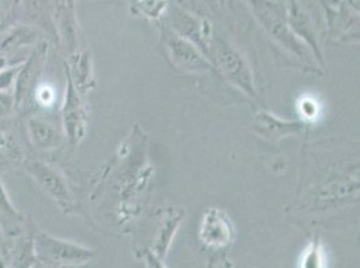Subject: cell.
<instances>
[{"mask_svg": "<svg viewBox=\"0 0 360 268\" xmlns=\"http://www.w3.org/2000/svg\"><path fill=\"white\" fill-rule=\"evenodd\" d=\"M198 239L205 248L215 253H224L234 243V224L224 209L217 207L207 208L199 222Z\"/></svg>", "mask_w": 360, "mask_h": 268, "instance_id": "cell-10", "label": "cell"}, {"mask_svg": "<svg viewBox=\"0 0 360 268\" xmlns=\"http://www.w3.org/2000/svg\"><path fill=\"white\" fill-rule=\"evenodd\" d=\"M255 133L270 141H276L288 135H296L305 130L304 121H284L269 112H258L255 117Z\"/></svg>", "mask_w": 360, "mask_h": 268, "instance_id": "cell-14", "label": "cell"}, {"mask_svg": "<svg viewBox=\"0 0 360 268\" xmlns=\"http://www.w3.org/2000/svg\"><path fill=\"white\" fill-rule=\"evenodd\" d=\"M257 23L270 38L299 60L309 63L308 46L293 32L288 22L285 3L281 0H243Z\"/></svg>", "mask_w": 360, "mask_h": 268, "instance_id": "cell-1", "label": "cell"}, {"mask_svg": "<svg viewBox=\"0 0 360 268\" xmlns=\"http://www.w3.org/2000/svg\"><path fill=\"white\" fill-rule=\"evenodd\" d=\"M158 22L160 27V45L175 69L188 73L215 70L210 60L193 42L180 36L163 19Z\"/></svg>", "mask_w": 360, "mask_h": 268, "instance_id": "cell-5", "label": "cell"}, {"mask_svg": "<svg viewBox=\"0 0 360 268\" xmlns=\"http://www.w3.org/2000/svg\"><path fill=\"white\" fill-rule=\"evenodd\" d=\"M209 60L226 82L248 97H257L255 75L250 63L237 47L222 38H211Z\"/></svg>", "mask_w": 360, "mask_h": 268, "instance_id": "cell-3", "label": "cell"}, {"mask_svg": "<svg viewBox=\"0 0 360 268\" xmlns=\"http://www.w3.org/2000/svg\"><path fill=\"white\" fill-rule=\"evenodd\" d=\"M184 217V210L181 208L162 209L156 215V224L150 239V244L143 250V259L150 267H165V260L168 250L172 244L180 224Z\"/></svg>", "mask_w": 360, "mask_h": 268, "instance_id": "cell-7", "label": "cell"}, {"mask_svg": "<svg viewBox=\"0 0 360 268\" xmlns=\"http://www.w3.org/2000/svg\"><path fill=\"white\" fill-rule=\"evenodd\" d=\"M15 110L14 91L13 90L0 91V119H10Z\"/></svg>", "mask_w": 360, "mask_h": 268, "instance_id": "cell-20", "label": "cell"}, {"mask_svg": "<svg viewBox=\"0 0 360 268\" xmlns=\"http://www.w3.org/2000/svg\"><path fill=\"white\" fill-rule=\"evenodd\" d=\"M326 262V253L323 244L320 241V238L316 235L309 243L308 248L305 250L302 260H301V267L305 268H320L324 267Z\"/></svg>", "mask_w": 360, "mask_h": 268, "instance_id": "cell-16", "label": "cell"}, {"mask_svg": "<svg viewBox=\"0 0 360 268\" xmlns=\"http://www.w3.org/2000/svg\"><path fill=\"white\" fill-rule=\"evenodd\" d=\"M163 20L180 36L193 42L209 58L212 34L207 16L196 15L169 3Z\"/></svg>", "mask_w": 360, "mask_h": 268, "instance_id": "cell-9", "label": "cell"}, {"mask_svg": "<svg viewBox=\"0 0 360 268\" xmlns=\"http://www.w3.org/2000/svg\"><path fill=\"white\" fill-rule=\"evenodd\" d=\"M25 169L35 185L58 207L65 215H70L75 210V194L58 169L47 164L41 159L29 157L25 161Z\"/></svg>", "mask_w": 360, "mask_h": 268, "instance_id": "cell-4", "label": "cell"}, {"mask_svg": "<svg viewBox=\"0 0 360 268\" xmlns=\"http://www.w3.org/2000/svg\"><path fill=\"white\" fill-rule=\"evenodd\" d=\"M169 3L199 16H207L206 13H210L200 0H169Z\"/></svg>", "mask_w": 360, "mask_h": 268, "instance_id": "cell-21", "label": "cell"}, {"mask_svg": "<svg viewBox=\"0 0 360 268\" xmlns=\"http://www.w3.org/2000/svg\"><path fill=\"white\" fill-rule=\"evenodd\" d=\"M38 35L39 32L32 26H15L7 31L0 39V53L10 60L16 51L25 47H30L31 45H37L35 41Z\"/></svg>", "mask_w": 360, "mask_h": 268, "instance_id": "cell-15", "label": "cell"}, {"mask_svg": "<svg viewBox=\"0 0 360 268\" xmlns=\"http://www.w3.org/2000/svg\"><path fill=\"white\" fill-rule=\"evenodd\" d=\"M60 122L66 144L70 149H75L86 135L88 109L84 102V95L75 89L69 76H66L65 98L60 107Z\"/></svg>", "mask_w": 360, "mask_h": 268, "instance_id": "cell-8", "label": "cell"}, {"mask_svg": "<svg viewBox=\"0 0 360 268\" xmlns=\"http://www.w3.org/2000/svg\"><path fill=\"white\" fill-rule=\"evenodd\" d=\"M300 113L302 119H305V121L315 119L316 116L319 114V106H317L315 100L304 98L300 102Z\"/></svg>", "mask_w": 360, "mask_h": 268, "instance_id": "cell-22", "label": "cell"}, {"mask_svg": "<svg viewBox=\"0 0 360 268\" xmlns=\"http://www.w3.org/2000/svg\"><path fill=\"white\" fill-rule=\"evenodd\" d=\"M35 267H81L90 263L97 251L70 240L57 238L35 227L34 231Z\"/></svg>", "mask_w": 360, "mask_h": 268, "instance_id": "cell-2", "label": "cell"}, {"mask_svg": "<svg viewBox=\"0 0 360 268\" xmlns=\"http://www.w3.org/2000/svg\"><path fill=\"white\" fill-rule=\"evenodd\" d=\"M219 1V7L226 10L227 13L229 11H234L236 8V0H218Z\"/></svg>", "mask_w": 360, "mask_h": 268, "instance_id": "cell-24", "label": "cell"}, {"mask_svg": "<svg viewBox=\"0 0 360 268\" xmlns=\"http://www.w3.org/2000/svg\"><path fill=\"white\" fill-rule=\"evenodd\" d=\"M65 75L73 82L81 95H86L94 88L93 60L89 50H75L65 62Z\"/></svg>", "mask_w": 360, "mask_h": 268, "instance_id": "cell-12", "label": "cell"}, {"mask_svg": "<svg viewBox=\"0 0 360 268\" xmlns=\"http://www.w3.org/2000/svg\"><path fill=\"white\" fill-rule=\"evenodd\" d=\"M22 63L23 62L8 65L0 70V91H8V90L14 89L18 72H19Z\"/></svg>", "mask_w": 360, "mask_h": 268, "instance_id": "cell-19", "label": "cell"}, {"mask_svg": "<svg viewBox=\"0 0 360 268\" xmlns=\"http://www.w3.org/2000/svg\"><path fill=\"white\" fill-rule=\"evenodd\" d=\"M47 53L49 45L45 39H42L35 45L20 65L13 89L15 95L16 112L25 113L34 106L32 95L37 86L42 82Z\"/></svg>", "mask_w": 360, "mask_h": 268, "instance_id": "cell-6", "label": "cell"}, {"mask_svg": "<svg viewBox=\"0 0 360 268\" xmlns=\"http://www.w3.org/2000/svg\"><path fill=\"white\" fill-rule=\"evenodd\" d=\"M34 222L16 208L0 180V227L6 239H14L25 234Z\"/></svg>", "mask_w": 360, "mask_h": 268, "instance_id": "cell-13", "label": "cell"}, {"mask_svg": "<svg viewBox=\"0 0 360 268\" xmlns=\"http://www.w3.org/2000/svg\"><path fill=\"white\" fill-rule=\"evenodd\" d=\"M169 0H135V8L141 15L155 22L163 19Z\"/></svg>", "mask_w": 360, "mask_h": 268, "instance_id": "cell-17", "label": "cell"}, {"mask_svg": "<svg viewBox=\"0 0 360 268\" xmlns=\"http://www.w3.org/2000/svg\"><path fill=\"white\" fill-rule=\"evenodd\" d=\"M200 1L207 7V10L210 11L211 14H217L221 8L218 0H200Z\"/></svg>", "mask_w": 360, "mask_h": 268, "instance_id": "cell-23", "label": "cell"}, {"mask_svg": "<svg viewBox=\"0 0 360 268\" xmlns=\"http://www.w3.org/2000/svg\"><path fill=\"white\" fill-rule=\"evenodd\" d=\"M56 102V90L53 89L49 83L41 82L37 89L34 91L32 95V104L34 106H41V107H50Z\"/></svg>", "mask_w": 360, "mask_h": 268, "instance_id": "cell-18", "label": "cell"}, {"mask_svg": "<svg viewBox=\"0 0 360 268\" xmlns=\"http://www.w3.org/2000/svg\"><path fill=\"white\" fill-rule=\"evenodd\" d=\"M25 134L29 145L38 153L53 152L66 142L63 134L35 114H29L25 119Z\"/></svg>", "mask_w": 360, "mask_h": 268, "instance_id": "cell-11", "label": "cell"}]
</instances>
